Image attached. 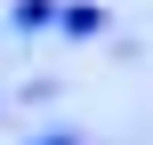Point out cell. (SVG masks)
I'll return each mask as SVG.
<instances>
[{"label":"cell","mask_w":153,"mask_h":145,"mask_svg":"<svg viewBox=\"0 0 153 145\" xmlns=\"http://www.w3.org/2000/svg\"><path fill=\"white\" fill-rule=\"evenodd\" d=\"M56 24H65V32H97V24H105V16H97V8H89V0H73V8H56Z\"/></svg>","instance_id":"cell-2"},{"label":"cell","mask_w":153,"mask_h":145,"mask_svg":"<svg viewBox=\"0 0 153 145\" xmlns=\"http://www.w3.org/2000/svg\"><path fill=\"white\" fill-rule=\"evenodd\" d=\"M48 16H56V0H16V8H8V24H16V32H40Z\"/></svg>","instance_id":"cell-1"},{"label":"cell","mask_w":153,"mask_h":145,"mask_svg":"<svg viewBox=\"0 0 153 145\" xmlns=\"http://www.w3.org/2000/svg\"><path fill=\"white\" fill-rule=\"evenodd\" d=\"M32 145H81V129H48V137H32Z\"/></svg>","instance_id":"cell-3"}]
</instances>
